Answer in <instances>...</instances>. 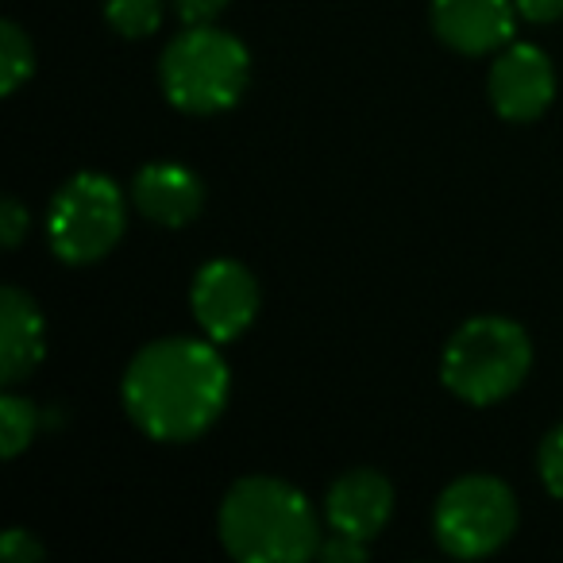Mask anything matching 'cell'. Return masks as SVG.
Here are the masks:
<instances>
[{"mask_svg": "<svg viewBox=\"0 0 563 563\" xmlns=\"http://www.w3.org/2000/svg\"><path fill=\"white\" fill-rule=\"evenodd\" d=\"M228 363L209 336H170L140 347L124 371V409L135 429L163 444L209 432L228 406Z\"/></svg>", "mask_w": 563, "mask_h": 563, "instance_id": "cell-1", "label": "cell"}, {"mask_svg": "<svg viewBox=\"0 0 563 563\" xmlns=\"http://www.w3.org/2000/svg\"><path fill=\"white\" fill-rule=\"evenodd\" d=\"M217 529L243 563H301L321 548V525L298 486L271 475L240 478L220 501Z\"/></svg>", "mask_w": 563, "mask_h": 563, "instance_id": "cell-2", "label": "cell"}, {"mask_svg": "<svg viewBox=\"0 0 563 563\" xmlns=\"http://www.w3.org/2000/svg\"><path fill=\"white\" fill-rule=\"evenodd\" d=\"M166 101L189 117H212L232 109L251 81V55L235 35L212 24L186 27L158 63Z\"/></svg>", "mask_w": 563, "mask_h": 563, "instance_id": "cell-3", "label": "cell"}, {"mask_svg": "<svg viewBox=\"0 0 563 563\" xmlns=\"http://www.w3.org/2000/svg\"><path fill=\"white\" fill-rule=\"evenodd\" d=\"M532 344L521 324L506 317H475L448 340L440 378L467 406H494L525 383Z\"/></svg>", "mask_w": 563, "mask_h": 563, "instance_id": "cell-4", "label": "cell"}, {"mask_svg": "<svg viewBox=\"0 0 563 563\" xmlns=\"http://www.w3.org/2000/svg\"><path fill=\"white\" fill-rule=\"evenodd\" d=\"M124 194L104 174H74L55 194L47 212L51 251L70 266H86L104 258L124 240Z\"/></svg>", "mask_w": 563, "mask_h": 563, "instance_id": "cell-5", "label": "cell"}, {"mask_svg": "<svg viewBox=\"0 0 563 563\" xmlns=\"http://www.w3.org/2000/svg\"><path fill=\"white\" fill-rule=\"evenodd\" d=\"M517 529V498L494 475H463L440 494L432 532L455 560H483L498 552Z\"/></svg>", "mask_w": 563, "mask_h": 563, "instance_id": "cell-6", "label": "cell"}, {"mask_svg": "<svg viewBox=\"0 0 563 563\" xmlns=\"http://www.w3.org/2000/svg\"><path fill=\"white\" fill-rule=\"evenodd\" d=\"M189 306L201 324V332L212 344H228V340L243 336L258 313V282L235 258H212L197 271L194 290H189Z\"/></svg>", "mask_w": 563, "mask_h": 563, "instance_id": "cell-7", "label": "cell"}, {"mask_svg": "<svg viewBox=\"0 0 563 563\" xmlns=\"http://www.w3.org/2000/svg\"><path fill=\"white\" fill-rule=\"evenodd\" d=\"M486 89H490V104L501 120L525 124V120L544 117L555 97L552 58L532 43H509L494 58Z\"/></svg>", "mask_w": 563, "mask_h": 563, "instance_id": "cell-8", "label": "cell"}, {"mask_svg": "<svg viewBox=\"0 0 563 563\" xmlns=\"http://www.w3.org/2000/svg\"><path fill=\"white\" fill-rule=\"evenodd\" d=\"M514 0H432V32L460 55H494L517 27Z\"/></svg>", "mask_w": 563, "mask_h": 563, "instance_id": "cell-9", "label": "cell"}, {"mask_svg": "<svg viewBox=\"0 0 563 563\" xmlns=\"http://www.w3.org/2000/svg\"><path fill=\"white\" fill-rule=\"evenodd\" d=\"M390 514H394V486L383 471H371V467H355L347 475H340L329 486V498H324L329 529L360 537L367 544L386 529Z\"/></svg>", "mask_w": 563, "mask_h": 563, "instance_id": "cell-10", "label": "cell"}, {"mask_svg": "<svg viewBox=\"0 0 563 563\" xmlns=\"http://www.w3.org/2000/svg\"><path fill=\"white\" fill-rule=\"evenodd\" d=\"M132 201L147 220L163 228H186L201 217L205 186L181 163H147L132 181Z\"/></svg>", "mask_w": 563, "mask_h": 563, "instance_id": "cell-11", "label": "cell"}, {"mask_svg": "<svg viewBox=\"0 0 563 563\" xmlns=\"http://www.w3.org/2000/svg\"><path fill=\"white\" fill-rule=\"evenodd\" d=\"M47 329L43 313L20 286H4L0 298V383L16 386L43 363Z\"/></svg>", "mask_w": 563, "mask_h": 563, "instance_id": "cell-12", "label": "cell"}, {"mask_svg": "<svg viewBox=\"0 0 563 563\" xmlns=\"http://www.w3.org/2000/svg\"><path fill=\"white\" fill-rule=\"evenodd\" d=\"M35 74V47L27 32L12 20L0 24V93L12 97Z\"/></svg>", "mask_w": 563, "mask_h": 563, "instance_id": "cell-13", "label": "cell"}, {"mask_svg": "<svg viewBox=\"0 0 563 563\" xmlns=\"http://www.w3.org/2000/svg\"><path fill=\"white\" fill-rule=\"evenodd\" d=\"M35 406L20 394H0V455L16 460L27 444L35 440Z\"/></svg>", "mask_w": 563, "mask_h": 563, "instance_id": "cell-14", "label": "cell"}, {"mask_svg": "<svg viewBox=\"0 0 563 563\" xmlns=\"http://www.w3.org/2000/svg\"><path fill=\"white\" fill-rule=\"evenodd\" d=\"M104 20L124 40H147L163 24V0H104Z\"/></svg>", "mask_w": 563, "mask_h": 563, "instance_id": "cell-15", "label": "cell"}, {"mask_svg": "<svg viewBox=\"0 0 563 563\" xmlns=\"http://www.w3.org/2000/svg\"><path fill=\"white\" fill-rule=\"evenodd\" d=\"M537 463H540V483H544V490L563 501V424H555V429L540 440Z\"/></svg>", "mask_w": 563, "mask_h": 563, "instance_id": "cell-16", "label": "cell"}, {"mask_svg": "<svg viewBox=\"0 0 563 563\" xmlns=\"http://www.w3.org/2000/svg\"><path fill=\"white\" fill-rule=\"evenodd\" d=\"M27 228H32V212H27L16 197H4V201H0V243L9 251L20 247Z\"/></svg>", "mask_w": 563, "mask_h": 563, "instance_id": "cell-17", "label": "cell"}, {"mask_svg": "<svg viewBox=\"0 0 563 563\" xmlns=\"http://www.w3.org/2000/svg\"><path fill=\"white\" fill-rule=\"evenodd\" d=\"M317 555H321V560H329V563H360L363 555H367V540L347 537V532H336V529H332L329 537L321 540Z\"/></svg>", "mask_w": 563, "mask_h": 563, "instance_id": "cell-18", "label": "cell"}, {"mask_svg": "<svg viewBox=\"0 0 563 563\" xmlns=\"http://www.w3.org/2000/svg\"><path fill=\"white\" fill-rule=\"evenodd\" d=\"M0 555L9 563H35L43 560V544L27 529H9L0 540Z\"/></svg>", "mask_w": 563, "mask_h": 563, "instance_id": "cell-19", "label": "cell"}, {"mask_svg": "<svg viewBox=\"0 0 563 563\" xmlns=\"http://www.w3.org/2000/svg\"><path fill=\"white\" fill-rule=\"evenodd\" d=\"M174 12L186 27H201V24H212L220 12L228 9V0H170Z\"/></svg>", "mask_w": 563, "mask_h": 563, "instance_id": "cell-20", "label": "cell"}, {"mask_svg": "<svg viewBox=\"0 0 563 563\" xmlns=\"http://www.w3.org/2000/svg\"><path fill=\"white\" fill-rule=\"evenodd\" d=\"M514 4L525 24H555V20H563V0H514Z\"/></svg>", "mask_w": 563, "mask_h": 563, "instance_id": "cell-21", "label": "cell"}]
</instances>
